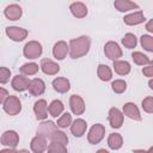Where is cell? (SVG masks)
<instances>
[{"mask_svg":"<svg viewBox=\"0 0 153 153\" xmlns=\"http://www.w3.org/2000/svg\"><path fill=\"white\" fill-rule=\"evenodd\" d=\"M140 41H141V45H142V48L145 50L153 53V37L152 36L142 35L141 38H140Z\"/></svg>","mask_w":153,"mask_h":153,"instance_id":"cell-32","label":"cell"},{"mask_svg":"<svg viewBox=\"0 0 153 153\" xmlns=\"http://www.w3.org/2000/svg\"><path fill=\"white\" fill-rule=\"evenodd\" d=\"M41 69L43 73H45L48 75H55L60 71V66L57 63H55L53 60L43 59L41 61Z\"/></svg>","mask_w":153,"mask_h":153,"instance_id":"cell-13","label":"cell"},{"mask_svg":"<svg viewBox=\"0 0 153 153\" xmlns=\"http://www.w3.org/2000/svg\"><path fill=\"white\" fill-rule=\"evenodd\" d=\"M4 13H5L6 18L10 19V20H18V19L22 17L23 11H22V7H20L19 5L12 4V5H8V6L5 8Z\"/></svg>","mask_w":153,"mask_h":153,"instance_id":"cell-16","label":"cell"},{"mask_svg":"<svg viewBox=\"0 0 153 153\" xmlns=\"http://www.w3.org/2000/svg\"><path fill=\"white\" fill-rule=\"evenodd\" d=\"M6 35L16 42H20L23 39L26 38L27 36V30L23 29V27H18V26H8L6 27Z\"/></svg>","mask_w":153,"mask_h":153,"instance_id":"cell-6","label":"cell"},{"mask_svg":"<svg viewBox=\"0 0 153 153\" xmlns=\"http://www.w3.org/2000/svg\"><path fill=\"white\" fill-rule=\"evenodd\" d=\"M123 22L127 25H137V24H141L145 22V16H143L142 11H135L130 14L124 16Z\"/></svg>","mask_w":153,"mask_h":153,"instance_id":"cell-20","label":"cell"},{"mask_svg":"<svg viewBox=\"0 0 153 153\" xmlns=\"http://www.w3.org/2000/svg\"><path fill=\"white\" fill-rule=\"evenodd\" d=\"M69 105H71V109H72V111H73L74 115H82L84 111H85V103H84V99H82L80 96H78V94L71 96Z\"/></svg>","mask_w":153,"mask_h":153,"instance_id":"cell-8","label":"cell"},{"mask_svg":"<svg viewBox=\"0 0 153 153\" xmlns=\"http://www.w3.org/2000/svg\"><path fill=\"white\" fill-rule=\"evenodd\" d=\"M109 122L112 128H120L123 124V112H121L117 108H111L109 111Z\"/></svg>","mask_w":153,"mask_h":153,"instance_id":"cell-9","label":"cell"},{"mask_svg":"<svg viewBox=\"0 0 153 153\" xmlns=\"http://www.w3.org/2000/svg\"><path fill=\"white\" fill-rule=\"evenodd\" d=\"M37 72H38V65L35 62H29L20 67V73L23 75H33Z\"/></svg>","mask_w":153,"mask_h":153,"instance_id":"cell-29","label":"cell"},{"mask_svg":"<svg viewBox=\"0 0 153 153\" xmlns=\"http://www.w3.org/2000/svg\"><path fill=\"white\" fill-rule=\"evenodd\" d=\"M131 59L133 61L139 65V66H148L151 63V60L148 59V56H146L145 54H142L141 51H134L131 54Z\"/></svg>","mask_w":153,"mask_h":153,"instance_id":"cell-28","label":"cell"},{"mask_svg":"<svg viewBox=\"0 0 153 153\" xmlns=\"http://www.w3.org/2000/svg\"><path fill=\"white\" fill-rule=\"evenodd\" d=\"M123 115H126L127 117H129L134 121H141L140 111L134 103H126L123 105Z\"/></svg>","mask_w":153,"mask_h":153,"instance_id":"cell-17","label":"cell"},{"mask_svg":"<svg viewBox=\"0 0 153 153\" xmlns=\"http://www.w3.org/2000/svg\"><path fill=\"white\" fill-rule=\"evenodd\" d=\"M69 10L72 12V14L76 18H84L86 14H87V7L85 4L82 2H73L71 6H69Z\"/></svg>","mask_w":153,"mask_h":153,"instance_id":"cell-22","label":"cell"},{"mask_svg":"<svg viewBox=\"0 0 153 153\" xmlns=\"http://www.w3.org/2000/svg\"><path fill=\"white\" fill-rule=\"evenodd\" d=\"M148 85H149V87L153 90V79H151V80L148 81Z\"/></svg>","mask_w":153,"mask_h":153,"instance_id":"cell-45","label":"cell"},{"mask_svg":"<svg viewBox=\"0 0 153 153\" xmlns=\"http://www.w3.org/2000/svg\"><path fill=\"white\" fill-rule=\"evenodd\" d=\"M30 147H31V151H32L33 153H43V152L48 148L45 139L42 137V136H39V135H36V136L31 140Z\"/></svg>","mask_w":153,"mask_h":153,"instance_id":"cell-19","label":"cell"},{"mask_svg":"<svg viewBox=\"0 0 153 153\" xmlns=\"http://www.w3.org/2000/svg\"><path fill=\"white\" fill-rule=\"evenodd\" d=\"M53 87L60 93H66L71 88V84L67 78H56L53 80Z\"/></svg>","mask_w":153,"mask_h":153,"instance_id":"cell-21","label":"cell"},{"mask_svg":"<svg viewBox=\"0 0 153 153\" xmlns=\"http://www.w3.org/2000/svg\"><path fill=\"white\" fill-rule=\"evenodd\" d=\"M142 109L148 114H153V97H146L142 100Z\"/></svg>","mask_w":153,"mask_h":153,"instance_id":"cell-36","label":"cell"},{"mask_svg":"<svg viewBox=\"0 0 153 153\" xmlns=\"http://www.w3.org/2000/svg\"><path fill=\"white\" fill-rule=\"evenodd\" d=\"M111 87H112L115 93H123L126 91V88H127V82L124 80H122V79H117V80L112 81Z\"/></svg>","mask_w":153,"mask_h":153,"instance_id":"cell-35","label":"cell"},{"mask_svg":"<svg viewBox=\"0 0 153 153\" xmlns=\"http://www.w3.org/2000/svg\"><path fill=\"white\" fill-rule=\"evenodd\" d=\"M57 127L60 128H67L69 126H72V115L68 112H65L59 120H57Z\"/></svg>","mask_w":153,"mask_h":153,"instance_id":"cell-34","label":"cell"},{"mask_svg":"<svg viewBox=\"0 0 153 153\" xmlns=\"http://www.w3.org/2000/svg\"><path fill=\"white\" fill-rule=\"evenodd\" d=\"M136 43H137V41H136V37H135L134 33H130V32L129 33H126L124 37L122 38V44L126 48H128V49L135 48L136 47Z\"/></svg>","mask_w":153,"mask_h":153,"instance_id":"cell-31","label":"cell"},{"mask_svg":"<svg viewBox=\"0 0 153 153\" xmlns=\"http://www.w3.org/2000/svg\"><path fill=\"white\" fill-rule=\"evenodd\" d=\"M17 153H30L27 149H19V151H17Z\"/></svg>","mask_w":153,"mask_h":153,"instance_id":"cell-44","label":"cell"},{"mask_svg":"<svg viewBox=\"0 0 153 153\" xmlns=\"http://www.w3.org/2000/svg\"><path fill=\"white\" fill-rule=\"evenodd\" d=\"M8 97H10L8 92H7V91H6V90H5L4 87H1V88H0V102H1L2 104H4V103L6 102V99H7Z\"/></svg>","mask_w":153,"mask_h":153,"instance_id":"cell-39","label":"cell"},{"mask_svg":"<svg viewBox=\"0 0 153 153\" xmlns=\"http://www.w3.org/2000/svg\"><path fill=\"white\" fill-rule=\"evenodd\" d=\"M146 30L153 33V19H151L149 22H147V24H146Z\"/></svg>","mask_w":153,"mask_h":153,"instance_id":"cell-40","label":"cell"},{"mask_svg":"<svg viewBox=\"0 0 153 153\" xmlns=\"http://www.w3.org/2000/svg\"><path fill=\"white\" fill-rule=\"evenodd\" d=\"M123 145V139L118 133L110 134L108 137V146L111 149H120Z\"/></svg>","mask_w":153,"mask_h":153,"instance_id":"cell-24","label":"cell"},{"mask_svg":"<svg viewBox=\"0 0 153 153\" xmlns=\"http://www.w3.org/2000/svg\"><path fill=\"white\" fill-rule=\"evenodd\" d=\"M97 74L99 76V79L103 81H109L112 78V72H111L110 67H108L106 65H99L98 69H97Z\"/></svg>","mask_w":153,"mask_h":153,"instance_id":"cell-27","label":"cell"},{"mask_svg":"<svg viewBox=\"0 0 153 153\" xmlns=\"http://www.w3.org/2000/svg\"><path fill=\"white\" fill-rule=\"evenodd\" d=\"M10 76H11V71L6 67H1L0 68V81L1 84H5L10 80Z\"/></svg>","mask_w":153,"mask_h":153,"instance_id":"cell-37","label":"cell"},{"mask_svg":"<svg viewBox=\"0 0 153 153\" xmlns=\"http://www.w3.org/2000/svg\"><path fill=\"white\" fill-rule=\"evenodd\" d=\"M56 130V126L51 122V121H48V122H42L37 129V135L47 139V137H50L51 134Z\"/></svg>","mask_w":153,"mask_h":153,"instance_id":"cell-15","label":"cell"},{"mask_svg":"<svg viewBox=\"0 0 153 153\" xmlns=\"http://www.w3.org/2000/svg\"><path fill=\"white\" fill-rule=\"evenodd\" d=\"M142 73L145 76H153V61H151V63L146 67H143Z\"/></svg>","mask_w":153,"mask_h":153,"instance_id":"cell-38","label":"cell"},{"mask_svg":"<svg viewBox=\"0 0 153 153\" xmlns=\"http://www.w3.org/2000/svg\"><path fill=\"white\" fill-rule=\"evenodd\" d=\"M90 38L87 36H80L73 38L69 42V55L72 59H79L88 53L90 49Z\"/></svg>","mask_w":153,"mask_h":153,"instance_id":"cell-1","label":"cell"},{"mask_svg":"<svg viewBox=\"0 0 153 153\" xmlns=\"http://www.w3.org/2000/svg\"><path fill=\"white\" fill-rule=\"evenodd\" d=\"M96 153H109L106 149H104V148H100V149H98Z\"/></svg>","mask_w":153,"mask_h":153,"instance_id":"cell-43","label":"cell"},{"mask_svg":"<svg viewBox=\"0 0 153 153\" xmlns=\"http://www.w3.org/2000/svg\"><path fill=\"white\" fill-rule=\"evenodd\" d=\"M69 51V47L65 41H59L53 48V55L56 60H63Z\"/></svg>","mask_w":153,"mask_h":153,"instance_id":"cell-10","label":"cell"},{"mask_svg":"<svg viewBox=\"0 0 153 153\" xmlns=\"http://www.w3.org/2000/svg\"><path fill=\"white\" fill-rule=\"evenodd\" d=\"M134 153H153V146L149 147L148 151H143V149H134Z\"/></svg>","mask_w":153,"mask_h":153,"instance_id":"cell-41","label":"cell"},{"mask_svg":"<svg viewBox=\"0 0 153 153\" xmlns=\"http://www.w3.org/2000/svg\"><path fill=\"white\" fill-rule=\"evenodd\" d=\"M2 108H4L5 112H7L11 116H14V115H18L22 111V103H20L18 97L10 96L6 99V102L2 104Z\"/></svg>","mask_w":153,"mask_h":153,"instance_id":"cell-2","label":"cell"},{"mask_svg":"<svg viewBox=\"0 0 153 153\" xmlns=\"http://www.w3.org/2000/svg\"><path fill=\"white\" fill-rule=\"evenodd\" d=\"M114 69L120 75H127L130 72V65L127 61L116 60V61H114Z\"/></svg>","mask_w":153,"mask_h":153,"instance_id":"cell-25","label":"cell"},{"mask_svg":"<svg viewBox=\"0 0 153 153\" xmlns=\"http://www.w3.org/2000/svg\"><path fill=\"white\" fill-rule=\"evenodd\" d=\"M47 151H48V153H67L66 146L62 143H57V142L49 143Z\"/></svg>","mask_w":153,"mask_h":153,"instance_id":"cell-33","label":"cell"},{"mask_svg":"<svg viewBox=\"0 0 153 153\" xmlns=\"http://www.w3.org/2000/svg\"><path fill=\"white\" fill-rule=\"evenodd\" d=\"M23 54L26 59H38L42 54V45L41 43L36 42V41H31L29 43L25 44L24 47V50H23Z\"/></svg>","mask_w":153,"mask_h":153,"instance_id":"cell-3","label":"cell"},{"mask_svg":"<svg viewBox=\"0 0 153 153\" xmlns=\"http://www.w3.org/2000/svg\"><path fill=\"white\" fill-rule=\"evenodd\" d=\"M114 6L120 11V12H127L134 8H137V4L134 1H129V0H116L114 2Z\"/></svg>","mask_w":153,"mask_h":153,"instance_id":"cell-23","label":"cell"},{"mask_svg":"<svg viewBox=\"0 0 153 153\" xmlns=\"http://www.w3.org/2000/svg\"><path fill=\"white\" fill-rule=\"evenodd\" d=\"M86 128H87L86 121H84L82 118H76V120L72 123V126H71V131H72V134H73L74 136L80 137V136H82V135L85 134Z\"/></svg>","mask_w":153,"mask_h":153,"instance_id":"cell-18","label":"cell"},{"mask_svg":"<svg viewBox=\"0 0 153 153\" xmlns=\"http://www.w3.org/2000/svg\"><path fill=\"white\" fill-rule=\"evenodd\" d=\"M33 111L36 115V118L42 121L48 117V108H47V102L44 99H38L33 104Z\"/></svg>","mask_w":153,"mask_h":153,"instance_id":"cell-12","label":"cell"},{"mask_svg":"<svg viewBox=\"0 0 153 153\" xmlns=\"http://www.w3.org/2000/svg\"><path fill=\"white\" fill-rule=\"evenodd\" d=\"M31 80H29V78L24 76V75H16L13 79H12V87L13 90L16 91H19V92H23L25 90L29 88V85H30Z\"/></svg>","mask_w":153,"mask_h":153,"instance_id":"cell-11","label":"cell"},{"mask_svg":"<svg viewBox=\"0 0 153 153\" xmlns=\"http://www.w3.org/2000/svg\"><path fill=\"white\" fill-rule=\"evenodd\" d=\"M104 134H105V128H104V126L97 123V124H94V126L91 127V129H90V131H88V135H87V140H88L90 143L97 145V143H99V142L103 140Z\"/></svg>","mask_w":153,"mask_h":153,"instance_id":"cell-4","label":"cell"},{"mask_svg":"<svg viewBox=\"0 0 153 153\" xmlns=\"http://www.w3.org/2000/svg\"><path fill=\"white\" fill-rule=\"evenodd\" d=\"M48 111H49V114L53 117H57L59 115H61L63 112V104H62V102L59 100V99L53 100L49 104V106H48Z\"/></svg>","mask_w":153,"mask_h":153,"instance_id":"cell-26","label":"cell"},{"mask_svg":"<svg viewBox=\"0 0 153 153\" xmlns=\"http://www.w3.org/2000/svg\"><path fill=\"white\" fill-rule=\"evenodd\" d=\"M18 142H19V136L14 130H7L1 136V145L8 146V148L17 147Z\"/></svg>","mask_w":153,"mask_h":153,"instance_id":"cell-7","label":"cell"},{"mask_svg":"<svg viewBox=\"0 0 153 153\" xmlns=\"http://www.w3.org/2000/svg\"><path fill=\"white\" fill-rule=\"evenodd\" d=\"M27 90L32 96H41L45 91V84H44V81L42 79L35 78V79L31 80Z\"/></svg>","mask_w":153,"mask_h":153,"instance_id":"cell-14","label":"cell"},{"mask_svg":"<svg viewBox=\"0 0 153 153\" xmlns=\"http://www.w3.org/2000/svg\"><path fill=\"white\" fill-rule=\"evenodd\" d=\"M104 53L108 56V59L114 60V61H116L117 59H120L122 56V49L120 48V45L116 42H112V41L108 42L104 45Z\"/></svg>","mask_w":153,"mask_h":153,"instance_id":"cell-5","label":"cell"},{"mask_svg":"<svg viewBox=\"0 0 153 153\" xmlns=\"http://www.w3.org/2000/svg\"><path fill=\"white\" fill-rule=\"evenodd\" d=\"M0 153H17V151H14V148H5Z\"/></svg>","mask_w":153,"mask_h":153,"instance_id":"cell-42","label":"cell"},{"mask_svg":"<svg viewBox=\"0 0 153 153\" xmlns=\"http://www.w3.org/2000/svg\"><path fill=\"white\" fill-rule=\"evenodd\" d=\"M50 140H51V142L62 143V145H65V146L68 143V137H67V135H66L63 131H60V130H55V131L51 134Z\"/></svg>","mask_w":153,"mask_h":153,"instance_id":"cell-30","label":"cell"}]
</instances>
